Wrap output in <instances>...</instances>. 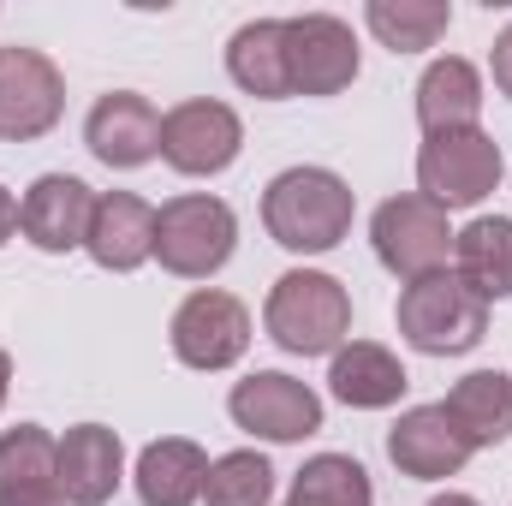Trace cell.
I'll use <instances>...</instances> for the list:
<instances>
[{
    "label": "cell",
    "instance_id": "obj_17",
    "mask_svg": "<svg viewBox=\"0 0 512 506\" xmlns=\"http://www.w3.org/2000/svg\"><path fill=\"white\" fill-rule=\"evenodd\" d=\"M417 126L423 137L441 131H477L483 126V72L459 54H441L417 78Z\"/></svg>",
    "mask_w": 512,
    "mask_h": 506
},
{
    "label": "cell",
    "instance_id": "obj_6",
    "mask_svg": "<svg viewBox=\"0 0 512 506\" xmlns=\"http://www.w3.org/2000/svg\"><path fill=\"white\" fill-rule=\"evenodd\" d=\"M453 221L447 209H435L429 197L405 191V197H387L382 209L370 215V245H376V262H382L393 280H423V274H441L453 268Z\"/></svg>",
    "mask_w": 512,
    "mask_h": 506
},
{
    "label": "cell",
    "instance_id": "obj_10",
    "mask_svg": "<svg viewBox=\"0 0 512 506\" xmlns=\"http://www.w3.org/2000/svg\"><path fill=\"white\" fill-rule=\"evenodd\" d=\"M66 114V78L42 48H0V143H36Z\"/></svg>",
    "mask_w": 512,
    "mask_h": 506
},
{
    "label": "cell",
    "instance_id": "obj_1",
    "mask_svg": "<svg viewBox=\"0 0 512 506\" xmlns=\"http://www.w3.org/2000/svg\"><path fill=\"white\" fill-rule=\"evenodd\" d=\"M358 197L334 167H286L262 191V227L280 251L292 256H322L352 233Z\"/></svg>",
    "mask_w": 512,
    "mask_h": 506
},
{
    "label": "cell",
    "instance_id": "obj_8",
    "mask_svg": "<svg viewBox=\"0 0 512 506\" xmlns=\"http://www.w3.org/2000/svg\"><path fill=\"white\" fill-rule=\"evenodd\" d=\"M227 411H233V423H239L245 435L274 441V447L310 441V435L322 429V393H316L310 381L286 376V370H251L245 381H233Z\"/></svg>",
    "mask_w": 512,
    "mask_h": 506
},
{
    "label": "cell",
    "instance_id": "obj_26",
    "mask_svg": "<svg viewBox=\"0 0 512 506\" xmlns=\"http://www.w3.org/2000/svg\"><path fill=\"white\" fill-rule=\"evenodd\" d=\"M54 453H60V435H48L42 423L6 429V435H0V489L54 483Z\"/></svg>",
    "mask_w": 512,
    "mask_h": 506
},
{
    "label": "cell",
    "instance_id": "obj_2",
    "mask_svg": "<svg viewBox=\"0 0 512 506\" xmlns=\"http://www.w3.org/2000/svg\"><path fill=\"white\" fill-rule=\"evenodd\" d=\"M262 328L292 358H334L352 340V292L322 268H286L268 286Z\"/></svg>",
    "mask_w": 512,
    "mask_h": 506
},
{
    "label": "cell",
    "instance_id": "obj_25",
    "mask_svg": "<svg viewBox=\"0 0 512 506\" xmlns=\"http://www.w3.org/2000/svg\"><path fill=\"white\" fill-rule=\"evenodd\" d=\"M203 506H274V465H268L256 447H239V453L209 459Z\"/></svg>",
    "mask_w": 512,
    "mask_h": 506
},
{
    "label": "cell",
    "instance_id": "obj_31",
    "mask_svg": "<svg viewBox=\"0 0 512 506\" xmlns=\"http://www.w3.org/2000/svg\"><path fill=\"white\" fill-rule=\"evenodd\" d=\"M6 393H12V358L0 352V411H6Z\"/></svg>",
    "mask_w": 512,
    "mask_h": 506
},
{
    "label": "cell",
    "instance_id": "obj_29",
    "mask_svg": "<svg viewBox=\"0 0 512 506\" xmlns=\"http://www.w3.org/2000/svg\"><path fill=\"white\" fill-rule=\"evenodd\" d=\"M12 233H18V197H12V191L0 185V245H6Z\"/></svg>",
    "mask_w": 512,
    "mask_h": 506
},
{
    "label": "cell",
    "instance_id": "obj_30",
    "mask_svg": "<svg viewBox=\"0 0 512 506\" xmlns=\"http://www.w3.org/2000/svg\"><path fill=\"white\" fill-rule=\"evenodd\" d=\"M429 506H483L477 495H465V489H447V495H435Z\"/></svg>",
    "mask_w": 512,
    "mask_h": 506
},
{
    "label": "cell",
    "instance_id": "obj_9",
    "mask_svg": "<svg viewBox=\"0 0 512 506\" xmlns=\"http://www.w3.org/2000/svg\"><path fill=\"white\" fill-rule=\"evenodd\" d=\"M239 149H245V120L215 96H191L161 114V161L185 179L227 173L239 161Z\"/></svg>",
    "mask_w": 512,
    "mask_h": 506
},
{
    "label": "cell",
    "instance_id": "obj_11",
    "mask_svg": "<svg viewBox=\"0 0 512 506\" xmlns=\"http://www.w3.org/2000/svg\"><path fill=\"white\" fill-rule=\"evenodd\" d=\"M358 36L346 18L334 12H298L286 18V78H292V96H340L358 84Z\"/></svg>",
    "mask_w": 512,
    "mask_h": 506
},
{
    "label": "cell",
    "instance_id": "obj_28",
    "mask_svg": "<svg viewBox=\"0 0 512 506\" xmlns=\"http://www.w3.org/2000/svg\"><path fill=\"white\" fill-rule=\"evenodd\" d=\"M489 72H495V90L512 102V24L495 36V48H489Z\"/></svg>",
    "mask_w": 512,
    "mask_h": 506
},
{
    "label": "cell",
    "instance_id": "obj_27",
    "mask_svg": "<svg viewBox=\"0 0 512 506\" xmlns=\"http://www.w3.org/2000/svg\"><path fill=\"white\" fill-rule=\"evenodd\" d=\"M0 506H72L60 483H30V489H0Z\"/></svg>",
    "mask_w": 512,
    "mask_h": 506
},
{
    "label": "cell",
    "instance_id": "obj_5",
    "mask_svg": "<svg viewBox=\"0 0 512 506\" xmlns=\"http://www.w3.org/2000/svg\"><path fill=\"white\" fill-rule=\"evenodd\" d=\"M507 179V155L489 131H441L423 137L417 149V197H429L435 209H477L483 197H495Z\"/></svg>",
    "mask_w": 512,
    "mask_h": 506
},
{
    "label": "cell",
    "instance_id": "obj_21",
    "mask_svg": "<svg viewBox=\"0 0 512 506\" xmlns=\"http://www.w3.org/2000/svg\"><path fill=\"white\" fill-rule=\"evenodd\" d=\"M227 78L256 102H286V18H251L227 36Z\"/></svg>",
    "mask_w": 512,
    "mask_h": 506
},
{
    "label": "cell",
    "instance_id": "obj_22",
    "mask_svg": "<svg viewBox=\"0 0 512 506\" xmlns=\"http://www.w3.org/2000/svg\"><path fill=\"white\" fill-rule=\"evenodd\" d=\"M453 274L483 298H512V221L507 215H477L459 239H453Z\"/></svg>",
    "mask_w": 512,
    "mask_h": 506
},
{
    "label": "cell",
    "instance_id": "obj_16",
    "mask_svg": "<svg viewBox=\"0 0 512 506\" xmlns=\"http://www.w3.org/2000/svg\"><path fill=\"white\" fill-rule=\"evenodd\" d=\"M84 251L108 274L143 268L155 256V203H143L137 191H96V215H90Z\"/></svg>",
    "mask_w": 512,
    "mask_h": 506
},
{
    "label": "cell",
    "instance_id": "obj_19",
    "mask_svg": "<svg viewBox=\"0 0 512 506\" xmlns=\"http://www.w3.org/2000/svg\"><path fill=\"white\" fill-rule=\"evenodd\" d=\"M137 501L143 506H197L203 483H209V453L191 435H161L137 453Z\"/></svg>",
    "mask_w": 512,
    "mask_h": 506
},
{
    "label": "cell",
    "instance_id": "obj_12",
    "mask_svg": "<svg viewBox=\"0 0 512 506\" xmlns=\"http://www.w3.org/2000/svg\"><path fill=\"white\" fill-rule=\"evenodd\" d=\"M84 149L114 167V173H137L161 155V108L137 90H108L96 96V108L84 114Z\"/></svg>",
    "mask_w": 512,
    "mask_h": 506
},
{
    "label": "cell",
    "instance_id": "obj_13",
    "mask_svg": "<svg viewBox=\"0 0 512 506\" xmlns=\"http://www.w3.org/2000/svg\"><path fill=\"white\" fill-rule=\"evenodd\" d=\"M90 215H96V191L78 173H42L18 203V233L42 256H66V251H84Z\"/></svg>",
    "mask_w": 512,
    "mask_h": 506
},
{
    "label": "cell",
    "instance_id": "obj_20",
    "mask_svg": "<svg viewBox=\"0 0 512 506\" xmlns=\"http://www.w3.org/2000/svg\"><path fill=\"white\" fill-rule=\"evenodd\" d=\"M441 411L453 417V429L465 435L471 453L501 447L512 435V376L507 370H471V376H459L447 387Z\"/></svg>",
    "mask_w": 512,
    "mask_h": 506
},
{
    "label": "cell",
    "instance_id": "obj_18",
    "mask_svg": "<svg viewBox=\"0 0 512 506\" xmlns=\"http://www.w3.org/2000/svg\"><path fill=\"white\" fill-rule=\"evenodd\" d=\"M405 387H411V376L382 340H346L328 358V393L352 411H387L405 399Z\"/></svg>",
    "mask_w": 512,
    "mask_h": 506
},
{
    "label": "cell",
    "instance_id": "obj_14",
    "mask_svg": "<svg viewBox=\"0 0 512 506\" xmlns=\"http://www.w3.org/2000/svg\"><path fill=\"white\" fill-rule=\"evenodd\" d=\"M387 459L399 477H417V483H447L471 465V447L465 435L453 429V417L441 405H411L399 411V423L387 429Z\"/></svg>",
    "mask_w": 512,
    "mask_h": 506
},
{
    "label": "cell",
    "instance_id": "obj_23",
    "mask_svg": "<svg viewBox=\"0 0 512 506\" xmlns=\"http://www.w3.org/2000/svg\"><path fill=\"white\" fill-rule=\"evenodd\" d=\"M364 24H370V36L387 54H423V48H435L447 36L453 6L447 0H370Z\"/></svg>",
    "mask_w": 512,
    "mask_h": 506
},
{
    "label": "cell",
    "instance_id": "obj_15",
    "mask_svg": "<svg viewBox=\"0 0 512 506\" xmlns=\"http://www.w3.org/2000/svg\"><path fill=\"white\" fill-rule=\"evenodd\" d=\"M54 483L72 506H108L126 483V447L108 423H72L54 453Z\"/></svg>",
    "mask_w": 512,
    "mask_h": 506
},
{
    "label": "cell",
    "instance_id": "obj_7",
    "mask_svg": "<svg viewBox=\"0 0 512 506\" xmlns=\"http://www.w3.org/2000/svg\"><path fill=\"white\" fill-rule=\"evenodd\" d=\"M167 340H173V358H179L185 370H203V376L233 370V364L251 352V310H245L233 292H221V286H197V292L173 310Z\"/></svg>",
    "mask_w": 512,
    "mask_h": 506
},
{
    "label": "cell",
    "instance_id": "obj_4",
    "mask_svg": "<svg viewBox=\"0 0 512 506\" xmlns=\"http://www.w3.org/2000/svg\"><path fill=\"white\" fill-rule=\"evenodd\" d=\"M239 251V215L227 197L179 191L155 209V262L179 280H215Z\"/></svg>",
    "mask_w": 512,
    "mask_h": 506
},
{
    "label": "cell",
    "instance_id": "obj_3",
    "mask_svg": "<svg viewBox=\"0 0 512 506\" xmlns=\"http://www.w3.org/2000/svg\"><path fill=\"white\" fill-rule=\"evenodd\" d=\"M393 322H399V340L423 358H459L471 346H483L489 334V304L453 274H423L411 286H399V304H393Z\"/></svg>",
    "mask_w": 512,
    "mask_h": 506
},
{
    "label": "cell",
    "instance_id": "obj_24",
    "mask_svg": "<svg viewBox=\"0 0 512 506\" xmlns=\"http://www.w3.org/2000/svg\"><path fill=\"white\" fill-rule=\"evenodd\" d=\"M286 506H376V489L352 453H316L298 465Z\"/></svg>",
    "mask_w": 512,
    "mask_h": 506
}]
</instances>
